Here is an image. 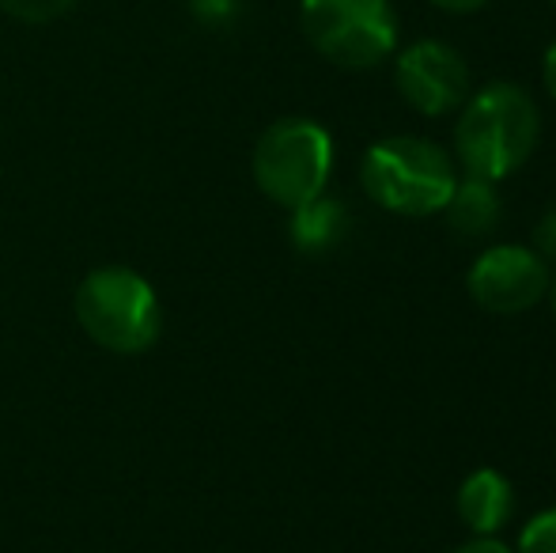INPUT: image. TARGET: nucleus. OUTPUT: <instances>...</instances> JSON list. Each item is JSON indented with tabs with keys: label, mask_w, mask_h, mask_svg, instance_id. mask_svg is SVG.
Masks as SVG:
<instances>
[{
	"label": "nucleus",
	"mask_w": 556,
	"mask_h": 553,
	"mask_svg": "<svg viewBox=\"0 0 556 553\" xmlns=\"http://www.w3.org/2000/svg\"><path fill=\"white\" fill-rule=\"evenodd\" d=\"M542 114L519 84H484L481 91H469L458 106L454 122V163L466 178L500 183L511 178L522 163L534 155Z\"/></svg>",
	"instance_id": "1"
},
{
	"label": "nucleus",
	"mask_w": 556,
	"mask_h": 553,
	"mask_svg": "<svg viewBox=\"0 0 556 553\" xmlns=\"http://www.w3.org/2000/svg\"><path fill=\"white\" fill-rule=\"evenodd\" d=\"M359 186L387 213L432 216L443 213L458 186V163L428 137H387L359 160Z\"/></svg>",
	"instance_id": "2"
},
{
	"label": "nucleus",
	"mask_w": 556,
	"mask_h": 553,
	"mask_svg": "<svg viewBox=\"0 0 556 553\" xmlns=\"http://www.w3.org/2000/svg\"><path fill=\"white\" fill-rule=\"evenodd\" d=\"M80 330L114 356H140L163 334V303L152 280L129 266H99L76 285Z\"/></svg>",
	"instance_id": "3"
},
{
	"label": "nucleus",
	"mask_w": 556,
	"mask_h": 553,
	"mask_svg": "<svg viewBox=\"0 0 556 553\" xmlns=\"http://www.w3.org/2000/svg\"><path fill=\"white\" fill-rule=\"evenodd\" d=\"M254 183L273 205L300 209L326 193L333 175V137L315 118H280L257 137L250 155Z\"/></svg>",
	"instance_id": "4"
},
{
	"label": "nucleus",
	"mask_w": 556,
	"mask_h": 553,
	"mask_svg": "<svg viewBox=\"0 0 556 553\" xmlns=\"http://www.w3.org/2000/svg\"><path fill=\"white\" fill-rule=\"evenodd\" d=\"M303 38L337 68H375L397 50V12L390 0H300Z\"/></svg>",
	"instance_id": "5"
},
{
	"label": "nucleus",
	"mask_w": 556,
	"mask_h": 553,
	"mask_svg": "<svg viewBox=\"0 0 556 553\" xmlns=\"http://www.w3.org/2000/svg\"><path fill=\"white\" fill-rule=\"evenodd\" d=\"M397 96L425 118H446L469 99V65L454 46L420 38L394 61Z\"/></svg>",
	"instance_id": "6"
},
{
	"label": "nucleus",
	"mask_w": 556,
	"mask_h": 553,
	"mask_svg": "<svg viewBox=\"0 0 556 553\" xmlns=\"http://www.w3.org/2000/svg\"><path fill=\"white\" fill-rule=\"evenodd\" d=\"M549 266L538 251L519 243L489 247L469 266V296L489 315H522L549 296Z\"/></svg>",
	"instance_id": "7"
},
{
	"label": "nucleus",
	"mask_w": 556,
	"mask_h": 553,
	"mask_svg": "<svg viewBox=\"0 0 556 553\" xmlns=\"http://www.w3.org/2000/svg\"><path fill=\"white\" fill-rule=\"evenodd\" d=\"M454 504H458V519L473 535H496L515 512L511 481L500 470H492V466H481L458 486Z\"/></svg>",
	"instance_id": "8"
},
{
	"label": "nucleus",
	"mask_w": 556,
	"mask_h": 553,
	"mask_svg": "<svg viewBox=\"0 0 556 553\" xmlns=\"http://www.w3.org/2000/svg\"><path fill=\"white\" fill-rule=\"evenodd\" d=\"M443 213L462 239H484L489 231H496L504 205H500L496 183L462 175L458 186H454V193H451V201L443 205Z\"/></svg>",
	"instance_id": "9"
},
{
	"label": "nucleus",
	"mask_w": 556,
	"mask_h": 553,
	"mask_svg": "<svg viewBox=\"0 0 556 553\" xmlns=\"http://www.w3.org/2000/svg\"><path fill=\"white\" fill-rule=\"evenodd\" d=\"M344 224H349V216H344L341 201L330 198V193H318L307 205L292 209V228H288V236H292V243L300 247L303 254H323V251H330L333 243H341Z\"/></svg>",
	"instance_id": "10"
},
{
	"label": "nucleus",
	"mask_w": 556,
	"mask_h": 553,
	"mask_svg": "<svg viewBox=\"0 0 556 553\" xmlns=\"http://www.w3.org/2000/svg\"><path fill=\"white\" fill-rule=\"evenodd\" d=\"M80 0H0V12L27 27H46V23L68 15Z\"/></svg>",
	"instance_id": "11"
},
{
	"label": "nucleus",
	"mask_w": 556,
	"mask_h": 553,
	"mask_svg": "<svg viewBox=\"0 0 556 553\" xmlns=\"http://www.w3.org/2000/svg\"><path fill=\"white\" fill-rule=\"evenodd\" d=\"M190 15L205 30H227L239 23L242 0H190Z\"/></svg>",
	"instance_id": "12"
},
{
	"label": "nucleus",
	"mask_w": 556,
	"mask_h": 553,
	"mask_svg": "<svg viewBox=\"0 0 556 553\" xmlns=\"http://www.w3.org/2000/svg\"><path fill=\"white\" fill-rule=\"evenodd\" d=\"M519 553H556V508H545L522 527Z\"/></svg>",
	"instance_id": "13"
},
{
	"label": "nucleus",
	"mask_w": 556,
	"mask_h": 553,
	"mask_svg": "<svg viewBox=\"0 0 556 553\" xmlns=\"http://www.w3.org/2000/svg\"><path fill=\"white\" fill-rule=\"evenodd\" d=\"M534 247L542 259H556V209L542 216V224H538V231H534Z\"/></svg>",
	"instance_id": "14"
},
{
	"label": "nucleus",
	"mask_w": 556,
	"mask_h": 553,
	"mask_svg": "<svg viewBox=\"0 0 556 553\" xmlns=\"http://www.w3.org/2000/svg\"><path fill=\"white\" fill-rule=\"evenodd\" d=\"M454 553H515L507 542H500L496 535H473L466 546H458Z\"/></svg>",
	"instance_id": "15"
},
{
	"label": "nucleus",
	"mask_w": 556,
	"mask_h": 553,
	"mask_svg": "<svg viewBox=\"0 0 556 553\" xmlns=\"http://www.w3.org/2000/svg\"><path fill=\"white\" fill-rule=\"evenodd\" d=\"M432 8H440V12H451V15H469V12H481L489 0H428Z\"/></svg>",
	"instance_id": "16"
},
{
	"label": "nucleus",
	"mask_w": 556,
	"mask_h": 553,
	"mask_svg": "<svg viewBox=\"0 0 556 553\" xmlns=\"http://www.w3.org/2000/svg\"><path fill=\"white\" fill-rule=\"evenodd\" d=\"M542 80H545V91L556 99V38L549 42V50H545V61H542Z\"/></svg>",
	"instance_id": "17"
},
{
	"label": "nucleus",
	"mask_w": 556,
	"mask_h": 553,
	"mask_svg": "<svg viewBox=\"0 0 556 553\" xmlns=\"http://www.w3.org/2000/svg\"><path fill=\"white\" fill-rule=\"evenodd\" d=\"M549 296H553V315H556V277L549 280Z\"/></svg>",
	"instance_id": "18"
},
{
	"label": "nucleus",
	"mask_w": 556,
	"mask_h": 553,
	"mask_svg": "<svg viewBox=\"0 0 556 553\" xmlns=\"http://www.w3.org/2000/svg\"><path fill=\"white\" fill-rule=\"evenodd\" d=\"M553 4H556V0H553Z\"/></svg>",
	"instance_id": "19"
}]
</instances>
